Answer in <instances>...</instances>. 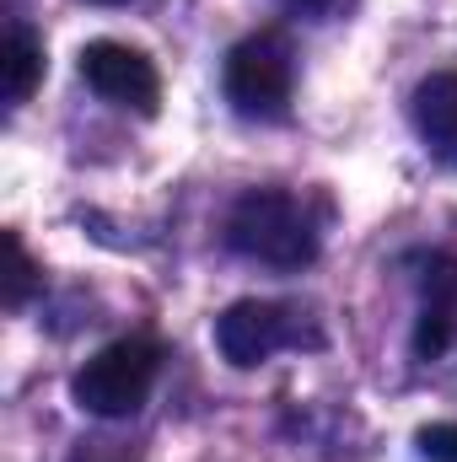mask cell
<instances>
[{
	"mask_svg": "<svg viewBox=\"0 0 457 462\" xmlns=\"http://www.w3.org/2000/svg\"><path fill=\"white\" fill-rule=\"evenodd\" d=\"M227 247L247 263L302 269L318 258V221L285 189H247L227 216Z\"/></svg>",
	"mask_w": 457,
	"mask_h": 462,
	"instance_id": "cell-1",
	"label": "cell"
},
{
	"mask_svg": "<svg viewBox=\"0 0 457 462\" xmlns=\"http://www.w3.org/2000/svg\"><path fill=\"white\" fill-rule=\"evenodd\" d=\"M156 371H162L156 339H114V345L98 349V355L76 371L70 393H76V403H81L87 414H98V420H129V414L151 398Z\"/></svg>",
	"mask_w": 457,
	"mask_h": 462,
	"instance_id": "cell-2",
	"label": "cell"
},
{
	"mask_svg": "<svg viewBox=\"0 0 457 462\" xmlns=\"http://www.w3.org/2000/svg\"><path fill=\"white\" fill-rule=\"evenodd\" d=\"M227 103L242 118H285L291 92H296V54L285 32H253L227 54L221 70Z\"/></svg>",
	"mask_w": 457,
	"mask_h": 462,
	"instance_id": "cell-3",
	"label": "cell"
},
{
	"mask_svg": "<svg viewBox=\"0 0 457 462\" xmlns=\"http://www.w3.org/2000/svg\"><path fill=\"white\" fill-rule=\"evenodd\" d=\"M302 345H323L318 328H307V318H296L280 301H231L227 312L216 318V349L227 355L237 371L264 365L280 349H302Z\"/></svg>",
	"mask_w": 457,
	"mask_h": 462,
	"instance_id": "cell-4",
	"label": "cell"
},
{
	"mask_svg": "<svg viewBox=\"0 0 457 462\" xmlns=\"http://www.w3.org/2000/svg\"><path fill=\"white\" fill-rule=\"evenodd\" d=\"M81 81H87L103 103L129 108V114H156V103H162V76H156V65H151L140 49L114 43V38H98V43L81 49Z\"/></svg>",
	"mask_w": 457,
	"mask_h": 462,
	"instance_id": "cell-5",
	"label": "cell"
},
{
	"mask_svg": "<svg viewBox=\"0 0 457 462\" xmlns=\"http://www.w3.org/2000/svg\"><path fill=\"white\" fill-rule=\"evenodd\" d=\"M457 345V258L436 253L420 274V323H415V355L442 360Z\"/></svg>",
	"mask_w": 457,
	"mask_h": 462,
	"instance_id": "cell-6",
	"label": "cell"
},
{
	"mask_svg": "<svg viewBox=\"0 0 457 462\" xmlns=\"http://www.w3.org/2000/svg\"><path fill=\"white\" fill-rule=\"evenodd\" d=\"M409 114H415V129H420L425 151H431L436 162L457 167V70L425 76V81L415 87Z\"/></svg>",
	"mask_w": 457,
	"mask_h": 462,
	"instance_id": "cell-7",
	"label": "cell"
},
{
	"mask_svg": "<svg viewBox=\"0 0 457 462\" xmlns=\"http://www.w3.org/2000/svg\"><path fill=\"white\" fill-rule=\"evenodd\" d=\"M38 76H43V43L33 38V27L11 22L5 27V43H0V87H5V103L11 108L27 103L33 87H38Z\"/></svg>",
	"mask_w": 457,
	"mask_h": 462,
	"instance_id": "cell-8",
	"label": "cell"
},
{
	"mask_svg": "<svg viewBox=\"0 0 457 462\" xmlns=\"http://www.w3.org/2000/svg\"><path fill=\"white\" fill-rule=\"evenodd\" d=\"M5 258H11V274H5V307L16 312V307H27V296H33V285H38V263L27 258V247H22L16 231H5Z\"/></svg>",
	"mask_w": 457,
	"mask_h": 462,
	"instance_id": "cell-9",
	"label": "cell"
},
{
	"mask_svg": "<svg viewBox=\"0 0 457 462\" xmlns=\"http://www.w3.org/2000/svg\"><path fill=\"white\" fill-rule=\"evenodd\" d=\"M415 447H420L425 462H457V420H447V425H425V430L415 436Z\"/></svg>",
	"mask_w": 457,
	"mask_h": 462,
	"instance_id": "cell-10",
	"label": "cell"
},
{
	"mask_svg": "<svg viewBox=\"0 0 457 462\" xmlns=\"http://www.w3.org/2000/svg\"><path fill=\"white\" fill-rule=\"evenodd\" d=\"M70 462H135V457H129L118 441H81V452Z\"/></svg>",
	"mask_w": 457,
	"mask_h": 462,
	"instance_id": "cell-11",
	"label": "cell"
},
{
	"mask_svg": "<svg viewBox=\"0 0 457 462\" xmlns=\"http://www.w3.org/2000/svg\"><path fill=\"white\" fill-rule=\"evenodd\" d=\"M98 5H124V0H98Z\"/></svg>",
	"mask_w": 457,
	"mask_h": 462,
	"instance_id": "cell-12",
	"label": "cell"
},
{
	"mask_svg": "<svg viewBox=\"0 0 457 462\" xmlns=\"http://www.w3.org/2000/svg\"><path fill=\"white\" fill-rule=\"evenodd\" d=\"M296 5H312V0H296Z\"/></svg>",
	"mask_w": 457,
	"mask_h": 462,
	"instance_id": "cell-13",
	"label": "cell"
}]
</instances>
